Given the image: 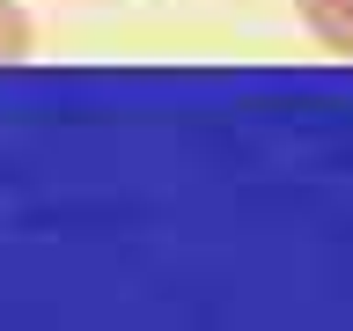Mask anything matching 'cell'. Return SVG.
I'll list each match as a JSON object with an SVG mask.
<instances>
[{
    "label": "cell",
    "mask_w": 353,
    "mask_h": 331,
    "mask_svg": "<svg viewBox=\"0 0 353 331\" xmlns=\"http://www.w3.org/2000/svg\"><path fill=\"white\" fill-rule=\"evenodd\" d=\"M294 15L331 59H353V0H294Z\"/></svg>",
    "instance_id": "obj_1"
},
{
    "label": "cell",
    "mask_w": 353,
    "mask_h": 331,
    "mask_svg": "<svg viewBox=\"0 0 353 331\" xmlns=\"http://www.w3.org/2000/svg\"><path fill=\"white\" fill-rule=\"evenodd\" d=\"M30 44H37V30H30V8H22V0H0V66L30 59Z\"/></svg>",
    "instance_id": "obj_2"
}]
</instances>
